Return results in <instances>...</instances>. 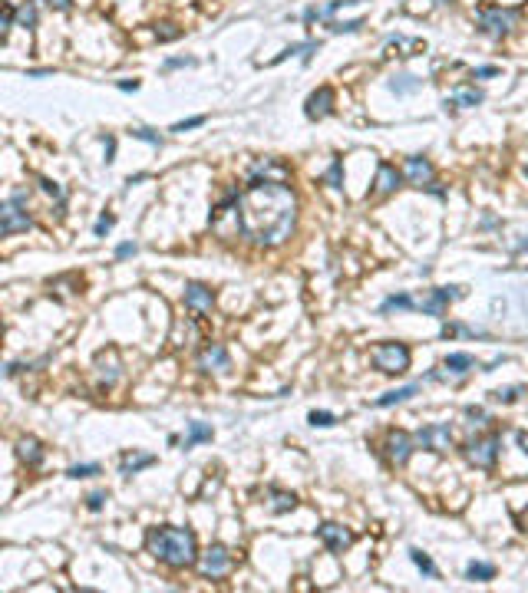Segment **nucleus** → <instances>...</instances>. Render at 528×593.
<instances>
[{
    "instance_id": "1",
    "label": "nucleus",
    "mask_w": 528,
    "mask_h": 593,
    "mask_svg": "<svg viewBox=\"0 0 528 593\" xmlns=\"http://www.w3.org/2000/svg\"><path fill=\"white\" fill-rule=\"evenodd\" d=\"M235 218L238 231L251 244H284L297 224V194L291 192V185H284V178L255 175L242 194H235Z\"/></svg>"
},
{
    "instance_id": "2",
    "label": "nucleus",
    "mask_w": 528,
    "mask_h": 593,
    "mask_svg": "<svg viewBox=\"0 0 528 593\" xmlns=\"http://www.w3.org/2000/svg\"><path fill=\"white\" fill-rule=\"evenodd\" d=\"M146 547L175 570H185L198 561V541L188 527H149Z\"/></svg>"
},
{
    "instance_id": "3",
    "label": "nucleus",
    "mask_w": 528,
    "mask_h": 593,
    "mask_svg": "<svg viewBox=\"0 0 528 593\" xmlns=\"http://www.w3.org/2000/svg\"><path fill=\"white\" fill-rule=\"evenodd\" d=\"M23 205H27V192L23 188H17L7 201H3V208H0V234L10 237L17 234V231H27L30 228V214L23 211Z\"/></svg>"
},
{
    "instance_id": "4",
    "label": "nucleus",
    "mask_w": 528,
    "mask_h": 593,
    "mask_svg": "<svg viewBox=\"0 0 528 593\" xmlns=\"http://www.w3.org/2000/svg\"><path fill=\"white\" fill-rule=\"evenodd\" d=\"M373 366H377L380 372H387V376H400V372L409 370V346L407 343H377L373 346Z\"/></svg>"
},
{
    "instance_id": "5",
    "label": "nucleus",
    "mask_w": 528,
    "mask_h": 593,
    "mask_svg": "<svg viewBox=\"0 0 528 593\" xmlns=\"http://www.w3.org/2000/svg\"><path fill=\"white\" fill-rule=\"evenodd\" d=\"M515 20H518V14L509 10V7H485V10H479V17H476L479 30H482L485 37H492V40L509 37L512 27H515Z\"/></svg>"
},
{
    "instance_id": "6",
    "label": "nucleus",
    "mask_w": 528,
    "mask_h": 593,
    "mask_svg": "<svg viewBox=\"0 0 528 593\" xmlns=\"http://www.w3.org/2000/svg\"><path fill=\"white\" fill-rule=\"evenodd\" d=\"M198 570H202V577H205V580H222V577H228V570H231V554H228L222 544H211V547L202 554V561H198Z\"/></svg>"
},
{
    "instance_id": "7",
    "label": "nucleus",
    "mask_w": 528,
    "mask_h": 593,
    "mask_svg": "<svg viewBox=\"0 0 528 593\" xmlns=\"http://www.w3.org/2000/svg\"><path fill=\"white\" fill-rule=\"evenodd\" d=\"M498 448H502V439L498 435H485V439H476V442L466 445V459L476 465V468H492L498 459Z\"/></svg>"
},
{
    "instance_id": "8",
    "label": "nucleus",
    "mask_w": 528,
    "mask_h": 593,
    "mask_svg": "<svg viewBox=\"0 0 528 593\" xmlns=\"http://www.w3.org/2000/svg\"><path fill=\"white\" fill-rule=\"evenodd\" d=\"M416 445H422V448H429V452H436V455H442V452H449L453 448V432H449V425H426V429H420L416 435Z\"/></svg>"
},
{
    "instance_id": "9",
    "label": "nucleus",
    "mask_w": 528,
    "mask_h": 593,
    "mask_svg": "<svg viewBox=\"0 0 528 593\" xmlns=\"http://www.w3.org/2000/svg\"><path fill=\"white\" fill-rule=\"evenodd\" d=\"M317 534H320L324 547L331 550V554H344V550L353 544V531H347V527L337 524V521H324V524L317 527Z\"/></svg>"
},
{
    "instance_id": "10",
    "label": "nucleus",
    "mask_w": 528,
    "mask_h": 593,
    "mask_svg": "<svg viewBox=\"0 0 528 593\" xmlns=\"http://www.w3.org/2000/svg\"><path fill=\"white\" fill-rule=\"evenodd\" d=\"M456 296H462L459 287H439V290H429V296H422L416 307L422 313H429V316H442L446 307H449V300H456Z\"/></svg>"
},
{
    "instance_id": "11",
    "label": "nucleus",
    "mask_w": 528,
    "mask_h": 593,
    "mask_svg": "<svg viewBox=\"0 0 528 593\" xmlns=\"http://www.w3.org/2000/svg\"><path fill=\"white\" fill-rule=\"evenodd\" d=\"M413 445H416V439L409 432H390L387 435V459L393 465H407L409 455H413Z\"/></svg>"
},
{
    "instance_id": "12",
    "label": "nucleus",
    "mask_w": 528,
    "mask_h": 593,
    "mask_svg": "<svg viewBox=\"0 0 528 593\" xmlns=\"http://www.w3.org/2000/svg\"><path fill=\"white\" fill-rule=\"evenodd\" d=\"M198 370L202 372H225V370H231V356H228V350L222 343H211V346H205L202 356H198Z\"/></svg>"
},
{
    "instance_id": "13",
    "label": "nucleus",
    "mask_w": 528,
    "mask_h": 593,
    "mask_svg": "<svg viewBox=\"0 0 528 593\" xmlns=\"http://www.w3.org/2000/svg\"><path fill=\"white\" fill-rule=\"evenodd\" d=\"M403 175H407V181L409 185H416V188H429V185H436V181H433V165H429V159H422V155L407 159Z\"/></svg>"
},
{
    "instance_id": "14",
    "label": "nucleus",
    "mask_w": 528,
    "mask_h": 593,
    "mask_svg": "<svg viewBox=\"0 0 528 593\" xmlns=\"http://www.w3.org/2000/svg\"><path fill=\"white\" fill-rule=\"evenodd\" d=\"M331 109H333V89L331 86H320L317 92H311V96H307V103H304V116L317 122V119L331 116Z\"/></svg>"
},
{
    "instance_id": "15",
    "label": "nucleus",
    "mask_w": 528,
    "mask_h": 593,
    "mask_svg": "<svg viewBox=\"0 0 528 593\" xmlns=\"http://www.w3.org/2000/svg\"><path fill=\"white\" fill-rule=\"evenodd\" d=\"M185 307L192 313H211L215 294H211L205 283H185Z\"/></svg>"
},
{
    "instance_id": "16",
    "label": "nucleus",
    "mask_w": 528,
    "mask_h": 593,
    "mask_svg": "<svg viewBox=\"0 0 528 593\" xmlns=\"http://www.w3.org/2000/svg\"><path fill=\"white\" fill-rule=\"evenodd\" d=\"M43 445H40V439H33V435H23L20 442H17V459L23 461L27 468H40L43 465Z\"/></svg>"
},
{
    "instance_id": "17",
    "label": "nucleus",
    "mask_w": 528,
    "mask_h": 593,
    "mask_svg": "<svg viewBox=\"0 0 528 593\" xmlns=\"http://www.w3.org/2000/svg\"><path fill=\"white\" fill-rule=\"evenodd\" d=\"M400 181H403V175L396 172V165L380 162L377 181H373V194H390V192H396V188H400Z\"/></svg>"
},
{
    "instance_id": "18",
    "label": "nucleus",
    "mask_w": 528,
    "mask_h": 593,
    "mask_svg": "<svg viewBox=\"0 0 528 593\" xmlns=\"http://www.w3.org/2000/svg\"><path fill=\"white\" fill-rule=\"evenodd\" d=\"M149 465H155V455H149V452H133V455H126V459H122L119 474L133 478V474H139L142 468H149Z\"/></svg>"
},
{
    "instance_id": "19",
    "label": "nucleus",
    "mask_w": 528,
    "mask_h": 593,
    "mask_svg": "<svg viewBox=\"0 0 528 593\" xmlns=\"http://www.w3.org/2000/svg\"><path fill=\"white\" fill-rule=\"evenodd\" d=\"M96 366H99V383H103L106 389H113V385H116V379H119V356L109 350V370H106V353H99Z\"/></svg>"
},
{
    "instance_id": "20",
    "label": "nucleus",
    "mask_w": 528,
    "mask_h": 593,
    "mask_svg": "<svg viewBox=\"0 0 528 593\" xmlns=\"http://www.w3.org/2000/svg\"><path fill=\"white\" fill-rule=\"evenodd\" d=\"M350 3H360V0H331V3H324V7H307V10H304V20H307V23H314V20H327L333 10L350 7Z\"/></svg>"
},
{
    "instance_id": "21",
    "label": "nucleus",
    "mask_w": 528,
    "mask_h": 593,
    "mask_svg": "<svg viewBox=\"0 0 528 593\" xmlns=\"http://www.w3.org/2000/svg\"><path fill=\"white\" fill-rule=\"evenodd\" d=\"M449 103L453 105H462V109H472V105H479L482 103V92L476 86H459L449 92Z\"/></svg>"
},
{
    "instance_id": "22",
    "label": "nucleus",
    "mask_w": 528,
    "mask_h": 593,
    "mask_svg": "<svg viewBox=\"0 0 528 593\" xmlns=\"http://www.w3.org/2000/svg\"><path fill=\"white\" fill-rule=\"evenodd\" d=\"M420 392V385H403V389H390L387 396H380L377 399V409H390V405H396V402H407L413 399Z\"/></svg>"
},
{
    "instance_id": "23",
    "label": "nucleus",
    "mask_w": 528,
    "mask_h": 593,
    "mask_svg": "<svg viewBox=\"0 0 528 593\" xmlns=\"http://www.w3.org/2000/svg\"><path fill=\"white\" fill-rule=\"evenodd\" d=\"M446 370L453 372V376H462V372L476 370V356H469V353H449V356H446Z\"/></svg>"
},
{
    "instance_id": "24",
    "label": "nucleus",
    "mask_w": 528,
    "mask_h": 593,
    "mask_svg": "<svg viewBox=\"0 0 528 593\" xmlns=\"http://www.w3.org/2000/svg\"><path fill=\"white\" fill-rule=\"evenodd\" d=\"M271 498H274V514H287V511H294L297 507V494H291V491H281V488H271Z\"/></svg>"
},
{
    "instance_id": "25",
    "label": "nucleus",
    "mask_w": 528,
    "mask_h": 593,
    "mask_svg": "<svg viewBox=\"0 0 528 593\" xmlns=\"http://www.w3.org/2000/svg\"><path fill=\"white\" fill-rule=\"evenodd\" d=\"M413 307H416V303H413V296L409 294H393L380 303V313L387 316V313H393V310H413Z\"/></svg>"
},
{
    "instance_id": "26",
    "label": "nucleus",
    "mask_w": 528,
    "mask_h": 593,
    "mask_svg": "<svg viewBox=\"0 0 528 593\" xmlns=\"http://www.w3.org/2000/svg\"><path fill=\"white\" fill-rule=\"evenodd\" d=\"M317 50H320V40H307V43H294V46H287L284 53H281V57L274 59V63H281V59H287L291 57V53H301V59L304 63H311V57H314Z\"/></svg>"
},
{
    "instance_id": "27",
    "label": "nucleus",
    "mask_w": 528,
    "mask_h": 593,
    "mask_svg": "<svg viewBox=\"0 0 528 593\" xmlns=\"http://www.w3.org/2000/svg\"><path fill=\"white\" fill-rule=\"evenodd\" d=\"M198 442H211V425H205V422H188V439H185V448H195Z\"/></svg>"
},
{
    "instance_id": "28",
    "label": "nucleus",
    "mask_w": 528,
    "mask_h": 593,
    "mask_svg": "<svg viewBox=\"0 0 528 593\" xmlns=\"http://www.w3.org/2000/svg\"><path fill=\"white\" fill-rule=\"evenodd\" d=\"M17 27H23V30L37 27V3H33V0H23V3L17 7Z\"/></svg>"
},
{
    "instance_id": "29",
    "label": "nucleus",
    "mask_w": 528,
    "mask_h": 593,
    "mask_svg": "<svg viewBox=\"0 0 528 593\" xmlns=\"http://www.w3.org/2000/svg\"><path fill=\"white\" fill-rule=\"evenodd\" d=\"M390 89L396 92V96H407V92H416V89H422V79H416V76H393Z\"/></svg>"
},
{
    "instance_id": "30",
    "label": "nucleus",
    "mask_w": 528,
    "mask_h": 593,
    "mask_svg": "<svg viewBox=\"0 0 528 593\" xmlns=\"http://www.w3.org/2000/svg\"><path fill=\"white\" fill-rule=\"evenodd\" d=\"M466 577L469 580H492L496 577V567L485 563V561H472L469 563V570H466Z\"/></svg>"
},
{
    "instance_id": "31",
    "label": "nucleus",
    "mask_w": 528,
    "mask_h": 593,
    "mask_svg": "<svg viewBox=\"0 0 528 593\" xmlns=\"http://www.w3.org/2000/svg\"><path fill=\"white\" fill-rule=\"evenodd\" d=\"M327 185L337 188V192L344 188V162H340V159H333L331 168H327Z\"/></svg>"
},
{
    "instance_id": "32",
    "label": "nucleus",
    "mask_w": 528,
    "mask_h": 593,
    "mask_svg": "<svg viewBox=\"0 0 528 593\" xmlns=\"http://www.w3.org/2000/svg\"><path fill=\"white\" fill-rule=\"evenodd\" d=\"M409 557H413V563L420 567V570L426 574V577H436V567H433V561H429V557H426V554H422L420 547H413V550H409Z\"/></svg>"
},
{
    "instance_id": "33",
    "label": "nucleus",
    "mask_w": 528,
    "mask_h": 593,
    "mask_svg": "<svg viewBox=\"0 0 528 593\" xmlns=\"http://www.w3.org/2000/svg\"><path fill=\"white\" fill-rule=\"evenodd\" d=\"M40 188H43L46 194H53V198H57L60 205H63V201H66V192H63V188H60V185H57V181H50V178H40Z\"/></svg>"
},
{
    "instance_id": "34",
    "label": "nucleus",
    "mask_w": 528,
    "mask_h": 593,
    "mask_svg": "<svg viewBox=\"0 0 528 593\" xmlns=\"http://www.w3.org/2000/svg\"><path fill=\"white\" fill-rule=\"evenodd\" d=\"M360 27H363V20H360V17H357V20H347V23H340V20H333V23H331L333 33H357Z\"/></svg>"
},
{
    "instance_id": "35",
    "label": "nucleus",
    "mask_w": 528,
    "mask_h": 593,
    "mask_svg": "<svg viewBox=\"0 0 528 593\" xmlns=\"http://www.w3.org/2000/svg\"><path fill=\"white\" fill-rule=\"evenodd\" d=\"M66 474L70 478H92V474H99V465H73Z\"/></svg>"
},
{
    "instance_id": "36",
    "label": "nucleus",
    "mask_w": 528,
    "mask_h": 593,
    "mask_svg": "<svg viewBox=\"0 0 528 593\" xmlns=\"http://www.w3.org/2000/svg\"><path fill=\"white\" fill-rule=\"evenodd\" d=\"M198 125H205V116H192V119H185V122H175L172 132H188V129H198Z\"/></svg>"
},
{
    "instance_id": "37",
    "label": "nucleus",
    "mask_w": 528,
    "mask_h": 593,
    "mask_svg": "<svg viewBox=\"0 0 528 593\" xmlns=\"http://www.w3.org/2000/svg\"><path fill=\"white\" fill-rule=\"evenodd\" d=\"M14 23H17V7H7L3 10V23H0V37H7L14 30Z\"/></svg>"
},
{
    "instance_id": "38",
    "label": "nucleus",
    "mask_w": 528,
    "mask_h": 593,
    "mask_svg": "<svg viewBox=\"0 0 528 593\" xmlns=\"http://www.w3.org/2000/svg\"><path fill=\"white\" fill-rule=\"evenodd\" d=\"M106 498H109L106 491H92V494H86V507H90V511H103Z\"/></svg>"
},
{
    "instance_id": "39",
    "label": "nucleus",
    "mask_w": 528,
    "mask_h": 593,
    "mask_svg": "<svg viewBox=\"0 0 528 593\" xmlns=\"http://www.w3.org/2000/svg\"><path fill=\"white\" fill-rule=\"evenodd\" d=\"M133 135H136V139H142V142H149V145H162V135H155L152 132V129H133Z\"/></svg>"
},
{
    "instance_id": "40",
    "label": "nucleus",
    "mask_w": 528,
    "mask_h": 593,
    "mask_svg": "<svg viewBox=\"0 0 528 593\" xmlns=\"http://www.w3.org/2000/svg\"><path fill=\"white\" fill-rule=\"evenodd\" d=\"M113 224H116V218H113V214H103V218L96 221V228H92V231H96V237H103V234H109V231H113Z\"/></svg>"
},
{
    "instance_id": "41",
    "label": "nucleus",
    "mask_w": 528,
    "mask_h": 593,
    "mask_svg": "<svg viewBox=\"0 0 528 593\" xmlns=\"http://www.w3.org/2000/svg\"><path fill=\"white\" fill-rule=\"evenodd\" d=\"M337 419H333V412H311V425H320V429H327V425H333Z\"/></svg>"
},
{
    "instance_id": "42",
    "label": "nucleus",
    "mask_w": 528,
    "mask_h": 593,
    "mask_svg": "<svg viewBox=\"0 0 528 593\" xmlns=\"http://www.w3.org/2000/svg\"><path fill=\"white\" fill-rule=\"evenodd\" d=\"M179 66H195V59L192 57H175V59H166V63H162V70H179Z\"/></svg>"
},
{
    "instance_id": "43",
    "label": "nucleus",
    "mask_w": 528,
    "mask_h": 593,
    "mask_svg": "<svg viewBox=\"0 0 528 593\" xmlns=\"http://www.w3.org/2000/svg\"><path fill=\"white\" fill-rule=\"evenodd\" d=\"M136 251H139L136 244H129V241H126V244H119V248H116V261H126V257H133Z\"/></svg>"
},
{
    "instance_id": "44",
    "label": "nucleus",
    "mask_w": 528,
    "mask_h": 593,
    "mask_svg": "<svg viewBox=\"0 0 528 593\" xmlns=\"http://www.w3.org/2000/svg\"><path fill=\"white\" fill-rule=\"evenodd\" d=\"M496 399L498 402H515V399H518V389H498Z\"/></svg>"
},
{
    "instance_id": "45",
    "label": "nucleus",
    "mask_w": 528,
    "mask_h": 593,
    "mask_svg": "<svg viewBox=\"0 0 528 593\" xmlns=\"http://www.w3.org/2000/svg\"><path fill=\"white\" fill-rule=\"evenodd\" d=\"M103 145H106V162H113V155H116V139H113V135H103Z\"/></svg>"
},
{
    "instance_id": "46",
    "label": "nucleus",
    "mask_w": 528,
    "mask_h": 593,
    "mask_svg": "<svg viewBox=\"0 0 528 593\" xmlns=\"http://www.w3.org/2000/svg\"><path fill=\"white\" fill-rule=\"evenodd\" d=\"M166 27H172V23H166ZM155 33H159V40H175L182 30H159V27H155Z\"/></svg>"
},
{
    "instance_id": "47",
    "label": "nucleus",
    "mask_w": 528,
    "mask_h": 593,
    "mask_svg": "<svg viewBox=\"0 0 528 593\" xmlns=\"http://www.w3.org/2000/svg\"><path fill=\"white\" fill-rule=\"evenodd\" d=\"M46 3H50L53 10H70V7H73V0H46Z\"/></svg>"
},
{
    "instance_id": "48",
    "label": "nucleus",
    "mask_w": 528,
    "mask_h": 593,
    "mask_svg": "<svg viewBox=\"0 0 528 593\" xmlns=\"http://www.w3.org/2000/svg\"><path fill=\"white\" fill-rule=\"evenodd\" d=\"M498 70L496 66H479V70H476V76H479V79H489V76H496Z\"/></svg>"
},
{
    "instance_id": "49",
    "label": "nucleus",
    "mask_w": 528,
    "mask_h": 593,
    "mask_svg": "<svg viewBox=\"0 0 528 593\" xmlns=\"http://www.w3.org/2000/svg\"><path fill=\"white\" fill-rule=\"evenodd\" d=\"M119 89H122V92H133V89H139V79H122Z\"/></svg>"
},
{
    "instance_id": "50",
    "label": "nucleus",
    "mask_w": 528,
    "mask_h": 593,
    "mask_svg": "<svg viewBox=\"0 0 528 593\" xmlns=\"http://www.w3.org/2000/svg\"><path fill=\"white\" fill-rule=\"evenodd\" d=\"M466 415H469V419H479V425L485 422V412H482V409H466Z\"/></svg>"
},
{
    "instance_id": "51",
    "label": "nucleus",
    "mask_w": 528,
    "mask_h": 593,
    "mask_svg": "<svg viewBox=\"0 0 528 593\" xmlns=\"http://www.w3.org/2000/svg\"><path fill=\"white\" fill-rule=\"evenodd\" d=\"M518 448L528 455V432H518Z\"/></svg>"
},
{
    "instance_id": "52",
    "label": "nucleus",
    "mask_w": 528,
    "mask_h": 593,
    "mask_svg": "<svg viewBox=\"0 0 528 593\" xmlns=\"http://www.w3.org/2000/svg\"><path fill=\"white\" fill-rule=\"evenodd\" d=\"M436 3H446V0H436Z\"/></svg>"
}]
</instances>
